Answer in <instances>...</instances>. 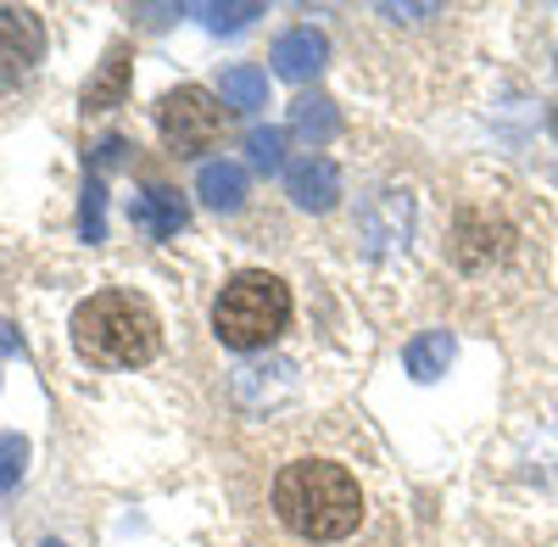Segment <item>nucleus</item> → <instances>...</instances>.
I'll return each mask as SVG.
<instances>
[{
  "instance_id": "nucleus-1",
  "label": "nucleus",
  "mask_w": 558,
  "mask_h": 547,
  "mask_svg": "<svg viewBox=\"0 0 558 547\" xmlns=\"http://www.w3.org/2000/svg\"><path fill=\"white\" fill-rule=\"evenodd\" d=\"M274 514L302 542H341L363 525V491L330 459H296L274 475Z\"/></svg>"
},
{
  "instance_id": "nucleus-2",
  "label": "nucleus",
  "mask_w": 558,
  "mask_h": 547,
  "mask_svg": "<svg viewBox=\"0 0 558 547\" xmlns=\"http://www.w3.org/2000/svg\"><path fill=\"white\" fill-rule=\"evenodd\" d=\"M73 347L96 369H140L162 347V325L146 296L134 291H101L73 307Z\"/></svg>"
},
{
  "instance_id": "nucleus-3",
  "label": "nucleus",
  "mask_w": 558,
  "mask_h": 547,
  "mask_svg": "<svg viewBox=\"0 0 558 547\" xmlns=\"http://www.w3.org/2000/svg\"><path fill=\"white\" fill-rule=\"evenodd\" d=\"M291 325V285L279 280V274L268 268H246L235 274L218 302H213V330L223 347H235V352H257L268 341H279Z\"/></svg>"
},
{
  "instance_id": "nucleus-4",
  "label": "nucleus",
  "mask_w": 558,
  "mask_h": 547,
  "mask_svg": "<svg viewBox=\"0 0 558 547\" xmlns=\"http://www.w3.org/2000/svg\"><path fill=\"white\" fill-rule=\"evenodd\" d=\"M157 134L173 151H207L223 134V107L207 96L202 84H179L157 107Z\"/></svg>"
},
{
  "instance_id": "nucleus-5",
  "label": "nucleus",
  "mask_w": 558,
  "mask_h": 547,
  "mask_svg": "<svg viewBox=\"0 0 558 547\" xmlns=\"http://www.w3.org/2000/svg\"><path fill=\"white\" fill-rule=\"evenodd\" d=\"M45 51V28L23 7H0V84H17Z\"/></svg>"
},
{
  "instance_id": "nucleus-6",
  "label": "nucleus",
  "mask_w": 558,
  "mask_h": 547,
  "mask_svg": "<svg viewBox=\"0 0 558 547\" xmlns=\"http://www.w3.org/2000/svg\"><path fill=\"white\" fill-rule=\"evenodd\" d=\"M286 191L307 212H330L341 202V168L330 157H302V162L286 168Z\"/></svg>"
},
{
  "instance_id": "nucleus-7",
  "label": "nucleus",
  "mask_w": 558,
  "mask_h": 547,
  "mask_svg": "<svg viewBox=\"0 0 558 547\" xmlns=\"http://www.w3.org/2000/svg\"><path fill=\"white\" fill-rule=\"evenodd\" d=\"M324 62H330V39H324L318 28H291V34L274 39V73H279V78L302 84V78H313Z\"/></svg>"
},
{
  "instance_id": "nucleus-8",
  "label": "nucleus",
  "mask_w": 558,
  "mask_h": 547,
  "mask_svg": "<svg viewBox=\"0 0 558 547\" xmlns=\"http://www.w3.org/2000/svg\"><path fill=\"white\" fill-rule=\"evenodd\" d=\"M129 218H134V230H146V235L168 241V235H179L184 223H191V207L179 202V191H168V185H151V191H140V196H134Z\"/></svg>"
},
{
  "instance_id": "nucleus-9",
  "label": "nucleus",
  "mask_w": 558,
  "mask_h": 547,
  "mask_svg": "<svg viewBox=\"0 0 558 547\" xmlns=\"http://www.w3.org/2000/svg\"><path fill=\"white\" fill-rule=\"evenodd\" d=\"M196 191H202V202L207 207H218V212H241L246 207V168L241 162H202V173H196Z\"/></svg>"
},
{
  "instance_id": "nucleus-10",
  "label": "nucleus",
  "mask_w": 558,
  "mask_h": 547,
  "mask_svg": "<svg viewBox=\"0 0 558 547\" xmlns=\"http://www.w3.org/2000/svg\"><path fill=\"white\" fill-rule=\"evenodd\" d=\"M336 129H341L336 101H324V96H302V101H291V134H296L302 146H330V141H336Z\"/></svg>"
},
{
  "instance_id": "nucleus-11",
  "label": "nucleus",
  "mask_w": 558,
  "mask_h": 547,
  "mask_svg": "<svg viewBox=\"0 0 558 547\" xmlns=\"http://www.w3.org/2000/svg\"><path fill=\"white\" fill-rule=\"evenodd\" d=\"M123 89H129V45H112L101 73L84 84V112H107L123 101Z\"/></svg>"
},
{
  "instance_id": "nucleus-12",
  "label": "nucleus",
  "mask_w": 558,
  "mask_h": 547,
  "mask_svg": "<svg viewBox=\"0 0 558 547\" xmlns=\"http://www.w3.org/2000/svg\"><path fill=\"white\" fill-rule=\"evenodd\" d=\"M402 363H408V375H413V380H441V375H447V363H452V336H447V330L413 336L408 352H402Z\"/></svg>"
},
{
  "instance_id": "nucleus-13",
  "label": "nucleus",
  "mask_w": 558,
  "mask_h": 547,
  "mask_svg": "<svg viewBox=\"0 0 558 547\" xmlns=\"http://www.w3.org/2000/svg\"><path fill=\"white\" fill-rule=\"evenodd\" d=\"M223 101L235 107V112H263L268 107V73L263 68H229L223 73Z\"/></svg>"
},
{
  "instance_id": "nucleus-14",
  "label": "nucleus",
  "mask_w": 558,
  "mask_h": 547,
  "mask_svg": "<svg viewBox=\"0 0 558 547\" xmlns=\"http://www.w3.org/2000/svg\"><path fill=\"white\" fill-rule=\"evenodd\" d=\"M78 235L96 246V241H107V191L89 179L84 185V202H78Z\"/></svg>"
},
{
  "instance_id": "nucleus-15",
  "label": "nucleus",
  "mask_w": 558,
  "mask_h": 547,
  "mask_svg": "<svg viewBox=\"0 0 558 547\" xmlns=\"http://www.w3.org/2000/svg\"><path fill=\"white\" fill-rule=\"evenodd\" d=\"M196 17H202L213 34H235V28H246L252 17H263V7H257V0H235V7H196Z\"/></svg>"
},
{
  "instance_id": "nucleus-16",
  "label": "nucleus",
  "mask_w": 558,
  "mask_h": 547,
  "mask_svg": "<svg viewBox=\"0 0 558 547\" xmlns=\"http://www.w3.org/2000/svg\"><path fill=\"white\" fill-rule=\"evenodd\" d=\"M279 146H286V134H279V129H252L246 134V151H252V162L263 173H274L279 162H286V157H279Z\"/></svg>"
},
{
  "instance_id": "nucleus-17",
  "label": "nucleus",
  "mask_w": 558,
  "mask_h": 547,
  "mask_svg": "<svg viewBox=\"0 0 558 547\" xmlns=\"http://www.w3.org/2000/svg\"><path fill=\"white\" fill-rule=\"evenodd\" d=\"M23 464H28V441L23 436H0V491H12L23 481Z\"/></svg>"
},
{
  "instance_id": "nucleus-18",
  "label": "nucleus",
  "mask_w": 558,
  "mask_h": 547,
  "mask_svg": "<svg viewBox=\"0 0 558 547\" xmlns=\"http://www.w3.org/2000/svg\"><path fill=\"white\" fill-rule=\"evenodd\" d=\"M96 162H101V168H118V162H123V141H118V134H107V141L96 146Z\"/></svg>"
},
{
  "instance_id": "nucleus-19",
  "label": "nucleus",
  "mask_w": 558,
  "mask_h": 547,
  "mask_svg": "<svg viewBox=\"0 0 558 547\" xmlns=\"http://www.w3.org/2000/svg\"><path fill=\"white\" fill-rule=\"evenodd\" d=\"M380 12H386V17H430L436 7H380Z\"/></svg>"
},
{
  "instance_id": "nucleus-20",
  "label": "nucleus",
  "mask_w": 558,
  "mask_h": 547,
  "mask_svg": "<svg viewBox=\"0 0 558 547\" xmlns=\"http://www.w3.org/2000/svg\"><path fill=\"white\" fill-rule=\"evenodd\" d=\"M39 547H68V542H39Z\"/></svg>"
},
{
  "instance_id": "nucleus-21",
  "label": "nucleus",
  "mask_w": 558,
  "mask_h": 547,
  "mask_svg": "<svg viewBox=\"0 0 558 547\" xmlns=\"http://www.w3.org/2000/svg\"><path fill=\"white\" fill-rule=\"evenodd\" d=\"M553 134H558V112H553Z\"/></svg>"
}]
</instances>
